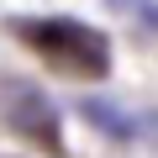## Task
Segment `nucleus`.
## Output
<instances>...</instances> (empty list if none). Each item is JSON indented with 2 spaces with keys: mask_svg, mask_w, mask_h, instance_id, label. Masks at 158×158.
<instances>
[{
  "mask_svg": "<svg viewBox=\"0 0 158 158\" xmlns=\"http://www.w3.org/2000/svg\"><path fill=\"white\" fill-rule=\"evenodd\" d=\"M27 42L58 74H74V79H106V69H111L106 37L90 32V27H79V21H32L27 27Z\"/></svg>",
  "mask_w": 158,
  "mask_h": 158,
  "instance_id": "obj_1",
  "label": "nucleus"
}]
</instances>
